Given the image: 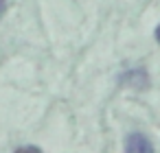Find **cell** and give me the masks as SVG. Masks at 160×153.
I'll use <instances>...</instances> for the list:
<instances>
[{"mask_svg":"<svg viewBox=\"0 0 160 153\" xmlns=\"http://www.w3.org/2000/svg\"><path fill=\"white\" fill-rule=\"evenodd\" d=\"M156 40H158V44H160V24L156 26Z\"/></svg>","mask_w":160,"mask_h":153,"instance_id":"5","label":"cell"},{"mask_svg":"<svg viewBox=\"0 0 160 153\" xmlns=\"http://www.w3.org/2000/svg\"><path fill=\"white\" fill-rule=\"evenodd\" d=\"M121 83L134 85V88H145L147 85V74H145V70H132V72H125L121 77Z\"/></svg>","mask_w":160,"mask_h":153,"instance_id":"2","label":"cell"},{"mask_svg":"<svg viewBox=\"0 0 160 153\" xmlns=\"http://www.w3.org/2000/svg\"><path fill=\"white\" fill-rule=\"evenodd\" d=\"M125 153H153V144L145 133H129L125 138Z\"/></svg>","mask_w":160,"mask_h":153,"instance_id":"1","label":"cell"},{"mask_svg":"<svg viewBox=\"0 0 160 153\" xmlns=\"http://www.w3.org/2000/svg\"><path fill=\"white\" fill-rule=\"evenodd\" d=\"M5 11H7V0H0V18L5 16Z\"/></svg>","mask_w":160,"mask_h":153,"instance_id":"4","label":"cell"},{"mask_svg":"<svg viewBox=\"0 0 160 153\" xmlns=\"http://www.w3.org/2000/svg\"><path fill=\"white\" fill-rule=\"evenodd\" d=\"M16 153H42V151H40L38 146H20Z\"/></svg>","mask_w":160,"mask_h":153,"instance_id":"3","label":"cell"}]
</instances>
